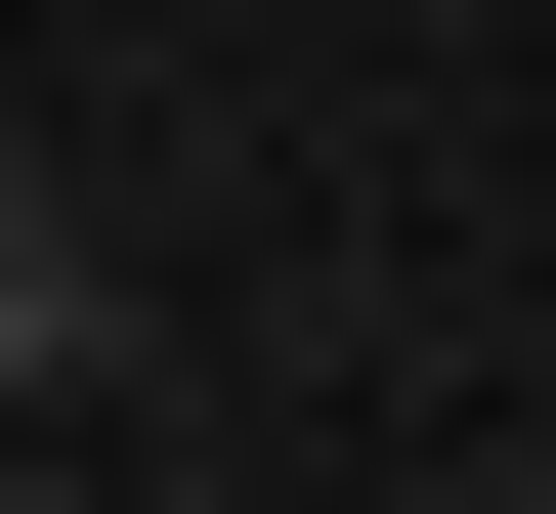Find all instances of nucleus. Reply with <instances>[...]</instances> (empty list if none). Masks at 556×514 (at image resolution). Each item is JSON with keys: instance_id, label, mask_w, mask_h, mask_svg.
Wrapping results in <instances>:
<instances>
[{"instance_id": "obj_1", "label": "nucleus", "mask_w": 556, "mask_h": 514, "mask_svg": "<svg viewBox=\"0 0 556 514\" xmlns=\"http://www.w3.org/2000/svg\"><path fill=\"white\" fill-rule=\"evenodd\" d=\"M43 386H86V215H0V472H43Z\"/></svg>"}, {"instance_id": "obj_2", "label": "nucleus", "mask_w": 556, "mask_h": 514, "mask_svg": "<svg viewBox=\"0 0 556 514\" xmlns=\"http://www.w3.org/2000/svg\"><path fill=\"white\" fill-rule=\"evenodd\" d=\"M0 514H43V472H0Z\"/></svg>"}]
</instances>
